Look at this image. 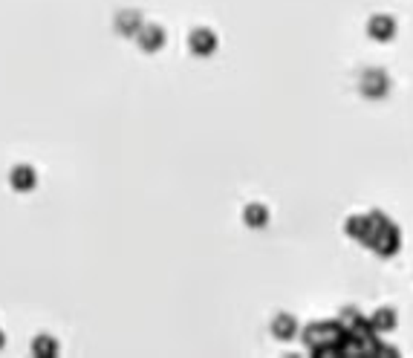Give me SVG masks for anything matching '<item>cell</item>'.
Returning <instances> with one entry per match:
<instances>
[{"label": "cell", "mask_w": 413, "mask_h": 358, "mask_svg": "<svg viewBox=\"0 0 413 358\" xmlns=\"http://www.w3.org/2000/svg\"><path fill=\"white\" fill-rule=\"evenodd\" d=\"M9 183H12V188L15 191H32L35 188V183H38V176H35V170L29 168V165H18V168H12V176H9Z\"/></svg>", "instance_id": "obj_7"}, {"label": "cell", "mask_w": 413, "mask_h": 358, "mask_svg": "<svg viewBox=\"0 0 413 358\" xmlns=\"http://www.w3.org/2000/svg\"><path fill=\"white\" fill-rule=\"evenodd\" d=\"M370 327H373V332H390V330H396V327H399L396 309H393V306H382V309H376L373 315H370Z\"/></svg>", "instance_id": "obj_6"}, {"label": "cell", "mask_w": 413, "mask_h": 358, "mask_svg": "<svg viewBox=\"0 0 413 358\" xmlns=\"http://www.w3.org/2000/svg\"><path fill=\"white\" fill-rule=\"evenodd\" d=\"M272 335L281 338V341H289L298 335V318L289 315V312H278V315L272 318Z\"/></svg>", "instance_id": "obj_5"}, {"label": "cell", "mask_w": 413, "mask_h": 358, "mask_svg": "<svg viewBox=\"0 0 413 358\" xmlns=\"http://www.w3.org/2000/svg\"><path fill=\"white\" fill-rule=\"evenodd\" d=\"M399 32V23L393 15L387 12H379V15H370V21H367V38L376 40V43H387L393 40Z\"/></svg>", "instance_id": "obj_2"}, {"label": "cell", "mask_w": 413, "mask_h": 358, "mask_svg": "<svg viewBox=\"0 0 413 358\" xmlns=\"http://www.w3.org/2000/svg\"><path fill=\"white\" fill-rule=\"evenodd\" d=\"M0 347H4V335H0Z\"/></svg>", "instance_id": "obj_11"}, {"label": "cell", "mask_w": 413, "mask_h": 358, "mask_svg": "<svg viewBox=\"0 0 413 358\" xmlns=\"http://www.w3.org/2000/svg\"><path fill=\"white\" fill-rule=\"evenodd\" d=\"M38 355H55L58 352V344L53 341V338H47V335H41L38 341H35V347H32Z\"/></svg>", "instance_id": "obj_10"}, {"label": "cell", "mask_w": 413, "mask_h": 358, "mask_svg": "<svg viewBox=\"0 0 413 358\" xmlns=\"http://www.w3.org/2000/svg\"><path fill=\"white\" fill-rule=\"evenodd\" d=\"M145 26V21H142V15L136 12V9H124L119 18H116V29L122 32V35H133L136 38V32H139Z\"/></svg>", "instance_id": "obj_8"}, {"label": "cell", "mask_w": 413, "mask_h": 358, "mask_svg": "<svg viewBox=\"0 0 413 358\" xmlns=\"http://www.w3.org/2000/svg\"><path fill=\"white\" fill-rule=\"evenodd\" d=\"M217 35L211 32V29H205V26H197L191 35H188V47H191V53L194 55H200V58H208V55H214V50H217Z\"/></svg>", "instance_id": "obj_3"}, {"label": "cell", "mask_w": 413, "mask_h": 358, "mask_svg": "<svg viewBox=\"0 0 413 358\" xmlns=\"http://www.w3.org/2000/svg\"><path fill=\"white\" fill-rule=\"evenodd\" d=\"M136 43H139L142 53H159L165 47V29L156 23H145L139 32H136Z\"/></svg>", "instance_id": "obj_4"}, {"label": "cell", "mask_w": 413, "mask_h": 358, "mask_svg": "<svg viewBox=\"0 0 413 358\" xmlns=\"http://www.w3.org/2000/svg\"><path fill=\"white\" fill-rule=\"evenodd\" d=\"M243 222H246L249 229H263L266 222H269V208L260 205V202L246 205V208H243Z\"/></svg>", "instance_id": "obj_9"}, {"label": "cell", "mask_w": 413, "mask_h": 358, "mask_svg": "<svg viewBox=\"0 0 413 358\" xmlns=\"http://www.w3.org/2000/svg\"><path fill=\"white\" fill-rule=\"evenodd\" d=\"M358 93L364 99H370V102L385 99L390 93V75L385 70H379V67H367L361 72V78H358Z\"/></svg>", "instance_id": "obj_1"}]
</instances>
